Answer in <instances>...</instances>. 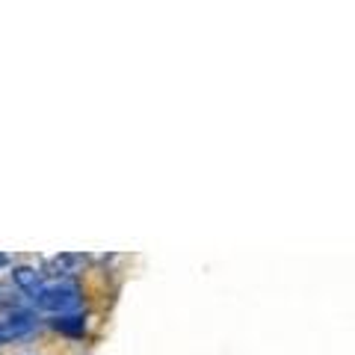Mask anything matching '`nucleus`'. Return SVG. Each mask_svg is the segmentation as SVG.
<instances>
[{"label": "nucleus", "instance_id": "obj_1", "mask_svg": "<svg viewBox=\"0 0 355 355\" xmlns=\"http://www.w3.org/2000/svg\"><path fill=\"white\" fill-rule=\"evenodd\" d=\"M33 305L42 308V311H53V314H69L80 305V291L77 284L71 282H51V284H42L36 293H30Z\"/></svg>", "mask_w": 355, "mask_h": 355}, {"label": "nucleus", "instance_id": "obj_2", "mask_svg": "<svg viewBox=\"0 0 355 355\" xmlns=\"http://www.w3.org/2000/svg\"><path fill=\"white\" fill-rule=\"evenodd\" d=\"M33 329H36V317L27 314V311H12V314L0 317V343L24 338Z\"/></svg>", "mask_w": 355, "mask_h": 355}, {"label": "nucleus", "instance_id": "obj_3", "mask_svg": "<svg viewBox=\"0 0 355 355\" xmlns=\"http://www.w3.org/2000/svg\"><path fill=\"white\" fill-rule=\"evenodd\" d=\"M12 282H15L18 291L36 293L42 287V272L36 270V266H15V270H12Z\"/></svg>", "mask_w": 355, "mask_h": 355}, {"label": "nucleus", "instance_id": "obj_4", "mask_svg": "<svg viewBox=\"0 0 355 355\" xmlns=\"http://www.w3.org/2000/svg\"><path fill=\"white\" fill-rule=\"evenodd\" d=\"M53 329L62 331V335H71V338H77V335H83L86 320H83L80 314H60L57 320H53Z\"/></svg>", "mask_w": 355, "mask_h": 355}, {"label": "nucleus", "instance_id": "obj_5", "mask_svg": "<svg viewBox=\"0 0 355 355\" xmlns=\"http://www.w3.org/2000/svg\"><path fill=\"white\" fill-rule=\"evenodd\" d=\"M77 263H80V254H60V258H53L48 263V270L51 275H69Z\"/></svg>", "mask_w": 355, "mask_h": 355}, {"label": "nucleus", "instance_id": "obj_6", "mask_svg": "<svg viewBox=\"0 0 355 355\" xmlns=\"http://www.w3.org/2000/svg\"><path fill=\"white\" fill-rule=\"evenodd\" d=\"M6 261H9V254H3V252H0V266H3Z\"/></svg>", "mask_w": 355, "mask_h": 355}]
</instances>
